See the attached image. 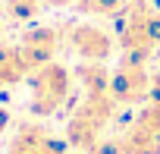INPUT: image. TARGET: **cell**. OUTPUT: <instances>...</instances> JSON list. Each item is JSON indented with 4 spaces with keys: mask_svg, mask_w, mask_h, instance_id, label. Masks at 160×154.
<instances>
[{
    "mask_svg": "<svg viewBox=\"0 0 160 154\" xmlns=\"http://www.w3.org/2000/svg\"><path fill=\"white\" fill-rule=\"evenodd\" d=\"M63 41L85 63H107L113 57V50L119 47L116 38L107 28L94 25V22H72V25H66L63 28Z\"/></svg>",
    "mask_w": 160,
    "mask_h": 154,
    "instance_id": "cell-3",
    "label": "cell"
},
{
    "mask_svg": "<svg viewBox=\"0 0 160 154\" xmlns=\"http://www.w3.org/2000/svg\"><path fill=\"white\" fill-rule=\"evenodd\" d=\"M69 95V69L63 63H44L32 69V110L38 116H53Z\"/></svg>",
    "mask_w": 160,
    "mask_h": 154,
    "instance_id": "cell-2",
    "label": "cell"
},
{
    "mask_svg": "<svg viewBox=\"0 0 160 154\" xmlns=\"http://www.w3.org/2000/svg\"><path fill=\"white\" fill-rule=\"evenodd\" d=\"M3 7H7L10 19H16V22H28V19H35V16L41 13L44 0H3Z\"/></svg>",
    "mask_w": 160,
    "mask_h": 154,
    "instance_id": "cell-9",
    "label": "cell"
},
{
    "mask_svg": "<svg viewBox=\"0 0 160 154\" xmlns=\"http://www.w3.org/2000/svg\"><path fill=\"white\" fill-rule=\"evenodd\" d=\"M10 154H66V145L41 126H22L10 145Z\"/></svg>",
    "mask_w": 160,
    "mask_h": 154,
    "instance_id": "cell-6",
    "label": "cell"
},
{
    "mask_svg": "<svg viewBox=\"0 0 160 154\" xmlns=\"http://www.w3.org/2000/svg\"><path fill=\"white\" fill-rule=\"evenodd\" d=\"M110 95L116 104H138L151 95V75L144 63H119V69L110 79Z\"/></svg>",
    "mask_w": 160,
    "mask_h": 154,
    "instance_id": "cell-5",
    "label": "cell"
},
{
    "mask_svg": "<svg viewBox=\"0 0 160 154\" xmlns=\"http://www.w3.org/2000/svg\"><path fill=\"white\" fill-rule=\"evenodd\" d=\"M60 47H63V28H53V25H35L19 38V50L32 69L53 63Z\"/></svg>",
    "mask_w": 160,
    "mask_h": 154,
    "instance_id": "cell-4",
    "label": "cell"
},
{
    "mask_svg": "<svg viewBox=\"0 0 160 154\" xmlns=\"http://www.w3.org/2000/svg\"><path fill=\"white\" fill-rule=\"evenodd\" d=\"M44 7H75V0H44Z\"/></svg>",
    "mask_w": 160,
    "mask_h": 154,
    "instance_id": "cell-11",
    "label": "cell"
},
{
    "mask_svg": "<svg viewBox=\"0 0 160 154\" xmlns=\"http://www.w3.org/2000/svg\"><path fill=\"white\" fill-rule=\"evenodd\" d=\"M151 35H154V47H160V10L154 13V22H151Z\"/></svg>",
    "mask_w": 160,
    "mask_h": 154,
    "instance_id": "cell-10",
    "label": "cell"
},
{
    "mask_svg": "<svg viewBox=\"0 0 160 154\" xmlns=\"http://www.w3.org/2000/svg\"><path fill=\"white\" fill-rule=\"evenodd\" d=\"M7 123H10V116H7V110H0V135H3V129H7Z\"/></svg>",
    "mask_w": 160,
    "mask_h": 154,
    "instance_id": "cell-12",
    "label": "cell"
},
{
    "mask_svg": "<svg viewBox=\"0 0 160 154\" xmlns=\"http://www.w3.org/2000/svg\"><path fill=\"white\" fill-rule=\"evenodd\" d=\"M28 72H32V66L25 63L19 44H16V47H13V44H10V47H0V88L22 82Z\"/></svg>",
    "mask_w": 160,
    "mask_h": 154,
    "instance_id": "cell-7",
    "label": "cell"
},
{
    "mask_svg": "<svg viewBox=\"0 0 160 154\" xmlns=\"http://www.w3.org/2000/svg\"><path fill=\"white\" fill-rule=\"evenodd\" d=\"M0 35H3V28H0Z\"/></svg>",
    "mask_w": 160,
    "mask_h": 154,
    "instance_id": "cell-13",
    "label": "cell"
},
{
    "mask_svg": "<svg viewBox=\"0 0 160 154\" xmlns=\"http://www.w3.org/2000/svg\"><path fill=\"white\" fill-rule=\"evenodd\" d=\"M116 101L113 95H94V98H85V104L78 107L66 126V135L75 148H85V151H94L101 141H104V132L116 113Z\"/></svg>",
    "mask_w": 160,
    "mask_h": 154,
    "instance_id": "cell-1",
    "label": "cell"
},
{
    "mask_svg": "<svg viewBox=\"0 0 160 154\" xmlns=\"http://www.w3.org/2000/svg\"><path fill=\"white\" fill-rule=\"evenodd\" d=\"M129 0H75V10L85 16H119Z\"/></svg>",
    "mask_w": 160,
    "mask_h": 154,
    "instance_id": "cell-8",
    "label": "cell"
}]
</instances>
